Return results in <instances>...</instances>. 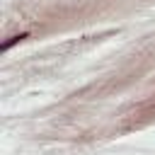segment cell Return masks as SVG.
Masks as SVG:
<instances>
[{"mask_svg":"<svg viewBox=\"0 0 155 155\" xmlns=\"http://www.w3.org/2000/svg\"><path fill=\"white\" fill-rule=\"evenodd\" d=\"M22 39H27V34H17V36H10V39L2 44V51H7L10 46H15V44H17V41H22Z\"/></svg>","mask_w":155,"mask_h":155,"instance_id":"obj_1","label":"cell"}]
</instances>
